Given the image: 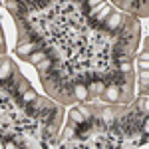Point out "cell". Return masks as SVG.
I'll return each instance as SVG.
<instances>
[{
    "label": "cell",
    "mask_w": 149,
    "mask_h": 149,
    "mask_svg": "<svg viewBox=\"0 0 149 149\" xmlns=\"http://www.w3.org/2000/svg\"><path fill=\"white\" fill-rule=\"evenodd\" d=\"M52 66H54V62H52L50 58H44L42 62H38V64H36V72L40 74V78H44L48 72L52 70Z\"/></svg>",
    "instance_id": "obj_6"
},
{
    "label": "cell",
    "mask_w": 149,
    "mask_h": 149,
    "mask_svg": "<svg viewBox=\"0 0 149 149\" xmlns=\"http://www.w3.org/2000/svg\"><path fill=\"white\" fill-rule=\"evenodd\" d=\"M34 50H38V44H34L32 40H28V42H20V44L16 46V56L22 58V60H28V56H30Z\"/></svg>",
    "instance_id": "obj_3"
},
{
    "label": "cell",
    "mask_w": 149,
    "mask_h": 149,
    "mask_svg": "<svg viewBox=\"0 0 149 149\" xmlns=\"http://www.w3.org/2000/svg\"><path fill=\"white\" fill-rule=\"evenodd\" d=\"M44 58H48V52H46V50H42V48H38V50H34V52L28 56V60H26V62L36 66V64H38V62H42Z\"/></svg>",
    "instance_id": "obj_7"
},
{
    "label": "cell",
    "mask_w": 149,
    "mask_h": 149,
    "mask_svg": "<svg viewBox=\"0 0 149 149\" xmlns=\"http://www.w3.org/2000/svg\"><path fill=\"white\" fill-rule=\"evenodd\" d=\"M119 95H121V88L117 84H107L103 93L100 95L103 103H109V105H117L119 103Z\"/></svg>",
    "instance_id": "obj_2"
},
{
    "label": "cell",
    "mask_w": 149,
    "mask_h": 149,
    "mask_svg": "<svg viewBox=\"0 0 149 149\" xmlns=\"http://www.w3.org/2000/svg\"><path fill=\"white\" fill-rule=\"evenodd\" d=\"M135 113L137 115H147L149 113V95L147 93H141L135 102Z\"/></svg>",
    "instance_id": "obj_4"
},
{
    "label": "cell",
    "mask_w": 149,
    "mask_h": 149,
    "mask_svg": "<svg viewBox=\"0 0 149 149\" xmlns=\"http://www.w3.org/2000/svg\"><path fill=\"white\" fill-rule=\"evenodd\" d=\"M68 119H70V121H74L76 125H78V123H81V121H86V115L81 113L80 105H74V107L68 111Z\"/></svg>",
    "instance_id": "obj_5"
},
{
    "label": "cell",
    "mask_w": 149,
    "mask_h": 149,
    "mask_svg": "<svg viewBox=\"0 0 149 149\" xmlns=\"http://www.w3.org/2000/svg\"><path fill=\"white\" fill-rule=\"evenodd\" d=\"M139 70H149V60H137Z\"/></svg>",
    "instance_id": "obj_10"
},
{
    "label": "cell",
    "mask_w": 149,
    "mask_h": 149,
    "mask_svg": "<svg viewBox=\"0 0 149 149\" xmlns=\"http://www.w3.org/2000/svg\"><path fill=\"white\" fill-rule=\"evenodd\" d=\"M125 14L121 10H113L109 14V18L103 22L102 26V32H107V34H117L121 28H123V24H125Z\"/></svg>",
    "instance_id": "obj_1"
},
{
    "label": "cell",
    "mask_w": 149,
    "mask_h": 149,
    "mask_svg": "<svg viewBox=\"0 0 149 149\" xmlns=\"http://www.w3.org/2000/svg\"><path fill=\"white\" fill-rule=\"evenodd\" d=\"M107 2H109V4H113V6H117V4H119L121 0H107Z\"/></svg>",
    "instance_id": "obj_11"
},
{
    "label": "cell",
    "mask_w": 149,
    "mask_h": 149,
    "mask_svg": "<svg viewBox=\"0 0 149 149\" xmlns=\"http://www.w3.org/2000/svg\"><path fill=\"white\" fill-rule=\"evenodd\" d=\"M139 88H141V93H147V86H149V72L147 70H139Z\"/></svg>",
    "instance_id": "obj_8"
},
{
    "label": "cell",
    "mask_w": 149,
    "mask_h": 149,
    "mask_svg": "<svg viewBox=\"0 0 149 149\" xmlns=\"http://www.w3.org/2000/svg\"><path fill=\"white\" fill-rule=\"evenodd\" d=\"M36 95H38V93H36L32 88H28V90L22 93V102H24V105H26V103H30V102H32V100L36 97Z\"/></svg>",
    "instance_id": "obj_9"
}]
</instances>
